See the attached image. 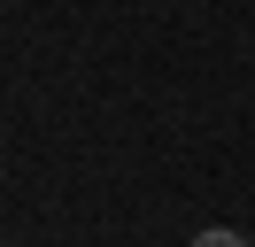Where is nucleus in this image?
I'll return each instance as SVG.
<instances>
[{
	"mask_svg": "<svg viewBox=\"0 0 255 247\" xmlns=\"http://www.w3.org/2000/svg\"><path fill=\"white\" fill-rule=\"evenodd\" d=\"M193 247H248V240H240V232H201Z\"/></svg>",
	"mask_w": 255,
	"mask_h": 247,
	"instance_id": "1",
	"label": "nucleus"
}]
</instances>
